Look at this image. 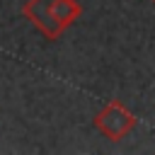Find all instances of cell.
Returning a JSON list of instances; mask_svg holds the SVG:
<instances>
[{"label":"cell","mask_w":155,"mask_h":155,"mask_svg":"<svg viewBox=\"0 0 155 155\" xmlns=\"http://www.w3.org/2000/svg\"><path fill=\"white\" fill-rule=\"evenodd\" d=\"M22 15L34 24V29H39L46 41H56L80 19L82 5L78 0H27L22 5Z\"/></svg>","instance_id":"cell-1"},{"label":"cell","mask_w":155,"mask_h":155,"mask_svg":"<svg viewBox=\"0 0 155 155\" xmlns=\"http://www.w3.org/2000/svg\"><path fill=\"white\" fill-rule=\"evenodd\" d=\"M138 119L136 114L119 99H109L92 119V126L109 140H121L136 128Z\"/></svg>","instance_id":"cell-2"},{"label":"cell","mask_w":155,"mask_h":155,"mask_svg":"<svg viewBox=\"0 0 155 155\" xmlns=\"http://www.w3.org/2000/svg\"><path fill=\"white\" fill-rule=\"evenodd\" d=\"M153 2H155V0H153Z\"/></svg>","instance_id":"cell-3"}]
</instances>
